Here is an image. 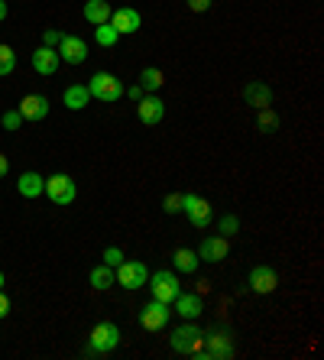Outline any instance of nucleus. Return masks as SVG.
<instances>
[{"instance_id":"obj_5","label":"nucleus","mask_w":324,"mask_h":360,"mask_svg":"<svg viewBox=\"0 0 324 360\" xmlns=\"http://www.w3.org/2000/svg\"><path fill=\"white\" fill-rule=\"evenodd\" d=\"M150 292H153V299H159V302H169L172 305V299L179 292H182V285H179V276H175L172 269H156L150 279Z\"/></svg>"},{"instance_id":"obj_7","label":"nucleus","mask_w":324,"mask_h":360,"mask_svg":"<svg viewBox=\"0 0 324 360\" xmlns=\"http://www.w3.org/2000/svg\"><path fill=\"white\" fill-rule=\"evenodd\" d=\"M120 328L114 321H98L91 331V354H110L117 351V344H120Z\"/></svg>"},{"instance_id":"obj_24","label":"nucleus","mask_w":324,"mask_h":360,"mask_svg":"<svg viewBox=\"0 0 324 360\" xmlns=\"http://www.w3.org/2000/svg\"><path fill=\"white\" fill-rule=\"evenodd\" d=\"M91 285L98 289V292H104V289H110V285L117 283V276H114V266H108V263H101V266H94L91 269Z\"/></svg>"},{"instance_id":"obj_26","label":"nucleus","mask_w":324,"mask_h":360,"mask_svg":"<svg viewBox=\"0 0 324 360\" xmlns=\"http://www.w3.org/2000/svg\"><path fill=\"white\" fill-rule=\"evenodd\" d=\"M13 68H17V52L0 42V75H13Z\"/></svg>"},{"instance_id":"obj_30","label":"nucleus","mask_w":324,"mask_h":360,"mask_svg":"<svg viewBox=\"0 0 324 360\" xmlns=\"http://www.w3.org/2000/svg\"><path fill=\"white\" fill-rule=\"evenodd\" d=\"M104 263L117 269L120 263H124V250H120V247H108V250H104Z\"/></svg>"},{"instance_id":"obj_21","label":"nucleus","mask_w":324,"mask_h":360,"mask_svg":"<svg viewBox=\"0 0 324 360\" xmlns=\"http://www.w3.org/2000/svg\"><path fill=\"white\" fill-rule=\"evenodd\" d=\"M172 263H175V273H198L201 260H198V253L191 250V247H179V250L172 253Z\"/></svg>"},{"instance_id":"obj_38","label":"nucleus","mask_w":324,"mask_h":360,"mask_svg":"<svg viewBox=\"0 0 324 360\" xmlns=\"http://www.w3.org/2000/svg\"><path fill=\"white\" fill-rule=\"evenodd\" d=\"M4 20H7V4L0 0V23H4Z\"/></svg>"},{"instance_id":"obj_13","label":"nucleus","mask_w":324,"mask_h":360,"mask_svg":"<svg viewBox=\"0 0 324 360\" xmlns=\"http://www.w3.org/2000/svg\"><path fill=\"white\" fill-rule=\"evenodd\" d=\"M136 117H140V124L156 127L159 120L166 117V104H162L156 94H143V98L136 101Z\"/></svg>"},{"instance_id":"obj_31","label":"nucleus","mask_w":324,"mask_h":360,"mask_svg":"<svg viewBox=\"0 0 324 360\" xmlns=\"http://www.w3.org/2000/svg\"><path fill=\"white\" fill-rule=\"evenodd\" d=\"M20 110H7V114H4V130H20Z\"/></svg>"},{"instance_id":"obj_17","label":"nucleus","mask_w":324,"mask_h":360,"mask_svg":"<svg viewBox=\"0 0 324 360\" xmlns=\"http://www.w3.org/2000/svg\"><path fill=\"white\" fill-rule=\"evenodd\" d=\"M58 62H62V59H58V52L52 49V46H39V49L33 52V72H36V75H46V78L56 75Z\"/></svg>"},{"instance_id":"obj_18","label":"nucleus","mask_w":324,"mask_h":360,"mask_svg":"<svg viewBox=\"0 0 324 360\" xmlns=\"http://www.w3.org/2000/svg\"><path fill=\"white\" fill-rule=\"evenodd\" d=\"M243 101H247L250 108L263 110V108H269V104H273V88H269V84H263V82H250L247 88H243Z\"/></svg>"},{"instance_id":"obj_15","label":"nucleus","mask_w":324,"mask_h":360,"mask_svg":"<svg viewBox=\"0 0 324 360\" xmlns=\"http://www.w3.org/2000/svg\"><path fill=\"white\" fill-rule=\"evenodd\" d=\"M17 110L23 120H46L49 117V98L46 94H26Z\"/></svg>"},{"instance_id":"obj_2","label":"nucleus","mask_w":324,"mask_h":360,"mask_svg":"<svg viewBox=\"0 0 324 360\" xmlns=\"http://www.w3.org/2000/svg\"><path fill=\"white\" fill-rule=\"evenodd\" d=\"M233 354V338L231 331H224V328H208L205 331V344H201L198 357L205 360H224Z\"/></svg>"},{"instance_id":"obj_27","label":"nucleus","mask_w":324,"mask_h":360,"mask_svg":"<svg viewBox=\"0 0 324 360\" xmlns=\"http://www.w3.org/2000/svg\"><path fill=\"white\" fill-rule=\"evenodd\" d=\"M259 130H263V134H276V130H279V114H276L273 108L259 110Z\"/></svg>"},{"instance_id":"obj_37","label":"nucleus","mask_w":324,"mask_h":360,"mask_svg":"<svg viewBox=\"0 0 324 360\" xmlns=\"http://www.w3.org/2000/svg\"><path fill=\"white\" fill-rule=\"evenodd\" d=\"M205 292H211V283H208V279H201V283H198V295H205Z\"/></svg>"},{"instance_id":"obj_19","label":"nucleus","mask_w":324,"mask_h":360,"mask_svg":"<svg viewBox=\"0 0 324 360\" xmlns=\"http://www.w3.org/2000/svg\"><path fill=\"white\" fill-rule=\"evenodd\" d=\"M68 110H84L91 104V91H88V84H68L65 94H62Z\"/></svg>"},{"instance_id":"obj_11","label":"nucleus","mask_w":324,"mask_h":360,"mask_svg":"<svg viewBox=\"0 0 324 360\" xmlns=\"http://www.w3.org/2000/svg\"><path fill=\"white\" fill-rule=\"evenodd\" d=\"M195 253H198L201 263H221V260H227V253H231V240H227L224 234H211L201 240V247Z\"/></svg>"},{"instance_id":"obj_12","label":"nucleus","mask_w":324,"mask_h":360,"mask_svg":"<svg viewBox=\"0 0 324 360\" xmlns=\"http://www.w3.org/2000/svg\"><path fill=\"white\" fill-rule=\"evenodd\" d=\"M58 59L68 62V65H82V62H88V42L82 39V36H62V42H58Z\"/></svg>"},{"instance_id":"obj_36","label":"nucleus","mask_w":324,"mask_h":360,"mask_svg":"<svg viewBox=\"0 0 324 360\" xmlns=\"http://www.w3.org/2000/svg\"><path fill=\"white\" fill-rule=\"evenodd\" d=\"M7 172H10V160H7V156H4V153H0V179L7 176Z\"/></svg>"},{"instance_id":"obj_34","label":"nucleus","mask_w":324,"mask_h":360,"mask_svg":"<svg viewBox=\"0 0 324 360\" xmlns=\"http://www.w3.org/2000/svg\"><path fill=\"white\" fill-rule=\"evenodd\" d=\"M124 94H127V98H130V101H140L146 91H143L140 84H130V88H124Z\"/></svg>"},{"instance_id":"obj_25","label":"nucleus","mask_w":324,"mask_h":360,"mask_svg":"<svg viewBox=\"0 0 324 360\" xmlns=\"http://www.w3.org/2000/svg\"><path fill=\"white\" fill-rule=\"evenodd\" d=\"M94 39H98V46H104V49H110V46H117V39H120V33H117L110 23H101L94 26Z\"/></svg>"},{"instance_id":"obj_39","label":"nucleus","mask_w":324,"mask_h":360,"mask_svg":"<svg viewBox=\"0 0 324 360\" xmlns=\"http://www.w3.org/2000/svg\"><path fill=\"white\" fill-rule=\"evenodd\" d=\"M0 289H4V269H0Z\"/></svg>"},{"instance_id":"obj_1","label":"nucleus","mask_w":324,"mask_h":360,"mask_svg":"<svg viewBox=\"0 0 324 360\" xmlns=\"http://www.w3.org/2000/svg\"><path fill=\"white\" fill-rule=\"evenodd\" d=\"M201 344H205V331H201L198 325H179L172 331V338H169V347H172L175 354H182V357H198Z\"/></svg>"},{"instance_id":"obj_29","label":"nucleus","mask_w":324,"mask_h":360,"mask_svg":"<svg viewBox=\"0 0 324 360\" xmlns=\"http://www.w3.org/2000/svg\"><path fill=\"white\" fill-rule=\"evenodd\" d=\"M162 211L166 214H182V195H166L162 198Z\"/></svg>"},{"instance_id":"obj_22","label":"nucleus","mask_w":324,"mask_h":360,"mask_svg":"<svg viewBox=\"0 0 324 360\" xmlns=\"http://www.w3.org/2000/svg\"><path fill=\"white\" fill-rule=\"evenodd\" d=\"M110 13H114V7H110L108 0H88V4H84V20H88L91 26L108 23Z\"/></svg>"},{"instance_id":"obj_33","label":"nucleus","mask_w":324,"mask_h":360,"mask_svg":"<svg viewBox=\"0 0 324 360\" xmlns=\"http://www.w3.org/2000/svg\"><path fill=\"white\" fill-rule=\"evenodd\" d=\"M188 10L191 13H205V10H211V0H188Z\"/></svg>"},{"instance_id":"obj_14","label":"nucleus","mask_w":324,"mask_h":360,"mask_svg":"<svg viewBox=\"0 0 324 360\" xmlns=\"http://www.w3.org/2000/svg\"><path fill=\"white\" fill-rule=\"evenodd\" d=\"M110 26H114L117 33L120 36H134L136 30H140L143 26V17L140 13H136L134 7H120V10H114V13H110V20H108Z\"/></svg>"},{"instance_id":"obj_10","label":"nucleus","mask_w":324,"mask_h":360,"mask_svg":"<svg viewBox=\"0 0 324 360\" xmlns=\"http://www.w3.org/2000/svg\"><path fill=\"white\" fill-rule=\"evenodd\" d=\"M182 214L195 227H208L211 224V205L201 195H182Z\"/></svg>"},{"instance_id":"obj_28","label":"nucleus","mask_w":324,"mask_h":360,"mask_svg":"<svg viewBox=\"0 0 324 360\" xmlns=\"http://www.w3.org/2000/svg\"><path fill=\"white\" fill-rule=\"evenodd\" d=\"M217 231H221V234H224L227 240H231V237L237 234V231H240V221L233 218V214H224V218L217 221Z\"/></svg>"},{"instance_id":"obj_16","label":"nucleus","mask_w":324,"mask_h":360,"mask_svg":"<svg viewBox=\"0 0 324 360\" xmlns=\"http://www.w3.org/2000/svg\"><path fill=\"white\" fill-rule=\"evenodd\" d=\"M172 305H175V315H182L185 321L198 319L201 311H205V305H201V295H198V292H179V295L172 299Z\"/></svg>"},{"instance_id":"obj_3","label":"nucleus","mask_w":324,"mask_h":360,"mask_svg":"<svg viewBox=\"0 0 324 360\" xmlns=\"http://www.w3.org/2000/svg\"><path fill=\"white\" fill-rule=\"evenodd\" d=\"M42 195H49L52 205H58V208H68L72 201H75L78 195V185L72 176H65V172H56V176L46 179V192Z\"/></svg>"},{"instance_id":"obj_23","label":"nucleus","mask_w":324,"mask_h":360,"mask_svg":"<svg viewBox=\"0 0 324 360\" xmlns=\"http://www.w3.org/2000/svg\"><path fill=\"white\" fill-rule=\"evenodd\" d=\"M162 84H166V75H162V68L146 65V68L140 72V88H143L146 94H156Z\"/></svg>"},{"instance_id":"obj_20","label":"nucleus","mask_w":324,"mask_h":360,"mask_svg":"<svg viewBox=\"0 0 324 360\" xmlns=\"http://www.w3.org/2000/svg\"><path fill=\"white\" fill-rule=\"evenodd\" d=\"M17 192L23 195V198H39V195L46 192V179H42L39 172H23L17 182Z\"/></svg>"},{"instance_id":"obj_4","label":"nucleus","mask_w":324,"mask_h":360,"mask_svg":"<svg viewBox=\"0 0 324 360\" xmlns=\"http://www.w3.org/2000/svg\"><path fill=\"white\" fill-rule=\"evenodd\" d=\"M88 91H91V98L104 101V104H114V101L124 98V84L110 72H94L91 82H88Z\"/></svg>"},{"instance_id":"obj_35","label":"nucleus","mask_w":324,"mask_h":360,"mask_svg":"<svg viewBox=\"0 0 324 360\" xmlns=\"http://www.w3.org/2000/svg\"><path fill=\"white\" fill-rule=\"evenodd\" d=\"M10 315V299L4 295V289H0V319H7Z\"/></svg>"},{"instance_id":"obj_6","label":"nucleus","mask_w":324,"mask_h":360,"mask_svg":"<svg viewBox=\"0 0 324 360\" xmlns=\"http://www.w3.org/2000/svg\"><path fill=\"white\" fill-rule=\"evenodd\" d=\"M169 319H172V305H169V302L153 299L140 309V325L146 328V331H162V328L169 325Z\"/></svg>"},{"instance_id":"obj_9","label":"nucleus","mask_w":324,"mask_h":360,"mask_svg":"<svg viewBox=\"0 0 324 360\" xmlns=\"http://www.w3.org/2000/svg\"><path fill=\"white\" fill-rule=\"evenodd\" d=\"M247 283H250V289H253L257 295H269V292L279 289V273H276L273 266H266V263H259V266L250 269Z\"/></svg>"},{"instance_id":"obj_32","label":"nucleus","mask_w":324,"mask_h":360,"mask_svg":"<svg viewBox=\"0 0 324 360\" xmlns=\"http://www.w3.org/2000/svg\"><path fill=\"white\" fill-rule=\"evenodd\" d=\"M62 36H65V33H58V30H46V33H42V46H52V49H58Z\"/></svg>"},{"instance_id":"obj_8","label":"nucleus","mask_w":324,"mask_h":360,"mask_svg":"<svg viewBox=\"0 0 324 360\" xmlns=\"http://www.w3.org/2000/svg\"><path fill=\"white\" fill-rule=\"evenodd\" d=\"M114 276L124 289H143L146 279H150V269H146V263H140V260H124L114 269Z\"/></svg>"}]
</instances>
